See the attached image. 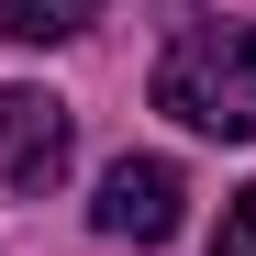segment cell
<instances>
[{
	"instance_id": "obj_1",
	"label": "cell",
	"mask_w": 256,
	"mask_h": 256,
	"mask_svg": "<svg viewBox=\"0 0 256 256\" xmlns=\"http://www.w3.org/2000/svg\"><path fill=\"white\" fill-rule=\"evenodd\" d=\"M156 112L245 145L256 134V22H178V45L156 56Z\"/></svg>"
},
{
	"instance_id": "obj_2",
	"label": "cell",
	"mask_w": 256,
	"mask_h": 256,
	"mask_svg": "<svg viewBox=\"0 0 256 256\" xmlns=\"http://www.w3.org/2000/svg\"><path fill=\"white\" fill-rule=\"evenodd\" d=\"M67 145H78V122H67L56 90H0V190L45 200L67 178Z\"/></svg>"
},
{
	"instance_id": "obj_3",
	"label": "cell",
	"mask_w": 256,
	"mask_h": 256,
	"mask_svg": "<svg viewBox=\"0 0 256 256\" xmlns=\"http://www.w3.org/2000/svg\"><path fill=\"white\" fill-rule=\"evenodd\" d=\"M178 200H190V178H178L167 156H122V167H100L90 223L122 234V245H167V234H178Z\"/></svg>"
},
{
	"instance_id": "obj_4",
	"label": "cell",
	"mask_w": 256,
	"mask_h": 256,
	"mask_svg": "<svg viewBox=\"0 0 256 256\" xmlns=\"http://www.w3.org/2000/svg\"><path fill=\"white\" fill-rule=\"evenodd\" d=\"M90 22H100V0H0V34H22V45H67Z\"/></svg>"
},
{
	"instance_id": "obj_5",
	"label": "cell",
	"mask_w": 256,
	"mask_h": 256,
	"mask_svg": "<svg viewBox=\"0 0 256 256\" xmlns=\"http://www.w3.org/2000/svg\"><path fill=\"white\" fill-rule=\"evenodd\" d=\"M212 256H256V190H234V212H223V234H212Z\"/></svg>"
}]
</instances>
